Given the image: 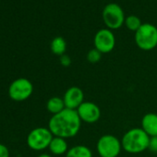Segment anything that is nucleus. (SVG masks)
<instances>
[{
  "mask_svg": "<svg viewBox=\"0 0 157 157\" xmlns=\"http://www.w3.org/2000/svg\"><path fill=\"white\" fill-rule=\"evenodd\" d=\"M54 135L48 128L39 127L33 128L27 136L28 146L34 151H43L49 147Z\"/></svg>",
  "mask_w": 157,
  "mask_h": 157,
  "instance_id": "nucleus-4",
  "label": "nucleus"
},
{
  "mask_svg": "<svg viewBox=\"0 0 157 157\" xmlns=\"http://www.w3.org/2000/svg\"><path fill=\"white\" fill-rule=\"evenodd\" d=\"M148 149L152 152H157V136L150 137V142Z\"/></svg>",
  "mask_w": 157,
  "mask_h": 157,
  "instance_id": "nucleus-18",
  "label": "nucleus"
},
{
  "mask_svg": "<svg viewBox=\"0 0 157 157\" xmlns=\"http://www.w3.org/2000/svg\"><path fill=\"white\" fill-rule=\"evenodd\" d=\"M96 147L100 157H117L122 144L116 136L105 134L98 140Z\"/></svg>",
  "mask_w": 157,
  "mask_h": 157,
  "instance_id": "nucleus-7",
  "label": "nucleus"
},
{
  "mask_svg": "<svg viewBox=\"0 0 157 157\" xmlns=\"http://www.w3.org/2000/svg\"><path fill=\"white\" fill-rule=\"evenodd\" d=\"M48 148L50 151L55 155H62L64 153H67V151H68L67 142L66 141V139L55 136L51 140V143Z\"/></svg>",
  "mask_w": 157,
  "mask_h": 157,
  "instance_id": "nucleus-12",
  "label": "nucleus"
},
{
  "mask_svg": "<svg viewBox=\"0 0 157 157\" xmlns=\"http://www.w3.org/2000/svg\"><path fill=\"white\" fill-rule=\"evenodd\" d=\"M66 157H93V153L87 146L77 145L68 149Z\"/></svg>",
  "mask_w": 157,
  "mask_h": 157,
  "instance_id": "nucleus-14",
  "label": "nucleus"
},
{
  "mask_svg": "<svg viewBox=\"0 0 157 157\" xmlns=\"http://www.w3.org/2000/svg\"><path fill=\"white\" fill-rule=\"evenodd\" d=\"M150 137L141 128H134L127 131L122 140V149L129 153H140L148 149Z\"/></svg>",
  "mask_w": 157,
  "mask_h": 157,
  "instance_id": "nucleus-2",
  "label": "nucleus"
},
{
  "mask_svg": "<svg viewBox=\"0 0 157 157\" xmlns=\"http://www.w3.org/2000/svg\"><path fill=\"white\" fill-rule=\"evenodd\" d=\"M38 157H52L51 155H49V154H47V153H42L41 155H39Z\"/></svg>",
  "mask_w": 157,
  "mask_h": 157,
  "instance_id": "nucleus-21",
  "label": "nucleus"
},
{
  "mask_svg": "<svg viewBox=\"0 0 157 157\" xmlns=\"http://www.w3.org/2000/svg\"><path fill=\"white\" fill-rule=\"evenodd\" d=\"M82 120L76 110L65 108L60 113L52 116L48 128L55 137L68 139L76 136L81 129Z\"/></svg>",
  "mask_w": 157,
  "mask_h": 157,
  "instance_id": "nucleus-1",
  "label": "nucleus"
},
{
  "mask_svg": "<svg viewBox=\"0 0 157 157\" xmlns=\"http://www.w3.org/2000/svg\"><path fill=\"white\" fill-rule=\"evenodd\" d=\"M46 108H47L48 112H50L54 116V115H56V114L60 113L61 111H63L66 108V106H65L63 98H60L58 96H54V97H51L47 101Z\"/></svg>",
  "mask_w": 157,
  "mask_h": 157,
  "instance_id": "nucleus-13",
  "label": "nucleus"
},
{
  "mask_svg": "<svg viewBox=\"0 0 157 157\" xmlns=\"http://www.w3.org/2000/svg\"><path fill=\"white\" fill-rule=\"evenodd\" d=\"M141 128L149 137L157 136V115L148 113L141 119Z\"/></svg>",
  "mask_w": 157,
  "mask_h": 157,
  "instance_id": "nucleus-11",
  "label": "nucleus"
},
{
  "mask_svg": "<svg viewBox=\"0 0 157 157\" xmlns=\"http://www.w3.org/2000/svg\"><path fill=\"white\" fill-rule=\"evenodd\" d=\"M125 25L127 26L128 30L136 33L140 29V27L142 25V23L139 17L135 15H130L125 19Z\"/></svg>",
  "mask_w": 157,
  "mask_h": 157,
  "instance_id": "nucleus-16",
  "label": "nucleus"
},
{
  "mask_svg": "<svg viewBox=\"0 0 157 157\" xmlns=\"http://www.w3.org/2000/svg\"><path fill=\"white\" fill-rule=\"evenodd\" d=\"M94 48L102 54L110 53L116 45V38L114 33L109 29L99 30L94 36Z\"/></svg>",
  "mask_w": 157,
  "mask_h": 157,
  "instance_id": "nucleus-8",
  "label": "nucleus"
},
{
  "mask_svg": "<svg viewBox=\"0 0 157 157\" xmlns=\"http://www.w3.org/2000/svg\"><path fill=\"white\" fill-rule=\"evenodd\" d=\"M0 157H10V151L8 147L0 143Z\"/></svg>",
  "mask_w": 157,
  "mask_h": 157,
  "instance_id": "nucleus-20",
  "label": "nucleus"
},
{
  "mask_svg": "<svg viewBox=\"0 0 157 157\" xmlns=\"http://www.w3.org/2000/svg\"><path fill=\"white\" fill-rule=\"evenodd\" d=\"M33 93V85L26 78H19L13 81L9 88V96L16 102L27 100Z\"/></svg>",
  "mask_w": 157,
  "mask_h": 157,
  "instance_id": "nucleus-6",
  "label": "nucleus"
},
{
  "mask_svg": "<svg viewBox=\"0 0 157 157\" xmlns=\"http://www.w3.org/2000/svg\"><path fill=\"white\" fill-rule=\"evenodd\" d=\"M76 111L82 121L89 124L97 122L101 117L99 106L93 102H83Z\"/></svg>",
  "mask_w": 157,
  "mask_h": 157,
  "instance_id": "nucleus-9",
  "label": "nucleus"
},
{
  "mask_svg": "<svg viewBox=\"0 0 157 157\" xmlns=\"http://www.w3.org/2000/svg\"><path fill=\"white\" fill-rule=\"evenodd\" d=\"M101 58H102V53L95 48L90 50L87 54V60L90 63L95 64V63L99 62L101 60Z\"/></svg>",
  "mask_w": 157,
  "mask_h": 157,
  "instance_id": "nucleus-17",
  "label": "nucleus"
},
{
  "mask_svg": "<svg viewBox=\"0 0 157 157\" xmlns=\"http://www.w3.org/2000/svg\"><path fill=\"white\" fill-rule=\"evenodd\" d=\"M103 20L109 30H117L125 23V15L122 8L117 3L107 4L103 10Z\"/></svg>",
  "mask_w": 157,
  "mask_h": 157,
  "instance_id": "nucleus-5",
  "label": "nucleus"
},
{
  "mask_svg": "<svg viewBox=\"0 0 157 157\" xmlns=\"http://www.w3.org/2000/svg\"><path fill=\"white\" fill-rule=\"evenodd\" d=\"M135 42L144 51L152 50L157 46V28L151 23H142L135 33Z\"/></svg>",
  "mask_w": 157,
  "mask_h": 157,
  "instance_id": "nucleus-3",
  "label": "nucleus"
},
{
  "mask_svg": "<svg viewBox=\"0 0 157 157\" xmlns=\"http://www.w3.org/2000/svg\"><path fill=\"white\" fill-rule=\"evenodd\" d=\"M50 47H51V51L53 54L61 56L65 55V52L67 50V43L63 37L57 36L52 40Z\"/></svg>",
  "mask_w": 157,
  "mask_h": 157,
  "instance_id": "nucleus-15",
  "label": "nucleus"
},
{
  "mask_svg": "<svg viewBox=\"0 0 157 157\" xmlns=\"http://www.w3.org/2000/svg\"><path fill=\"white\" fill-rule=\"evenodd\" d=\"M63 100L66 108L77 110L78 106L84 102V94L81 88L77 86H72L66 91Z\"/></svg>",
  "mask_w": 157,
  "mask_h": 157,
  "instance_id": "nucleus-10",
  "label": "nucleus"
},
{
  "mask_svg": "<svg viewBox=\"0 0 157 157\" xmlns=\"http://www.w3.org/2000/svg\"><path fill=\"white\" fill-rule=\"evenodd\" d=\"M60 64L63 66V67H69L70 64H71V58L69 57V56L67 55H63L60 56Z\"/></svg>",
  "mask_w": 157,
  "mask_h": 157,
  "instance_id": "nucleus-19",
  "label": "nucleus"
}]
</instances>
